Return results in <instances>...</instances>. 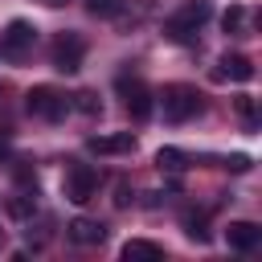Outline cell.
<instances>
[{
	"label": "cell",
	"mask_w": 262,
	"mask_h": 262,
	"mask_svg": "<svg viewBox=\"0 0 262 262\" xmlns=\"http://www.w3.org/2000/svg\"><path fill=\"white\" fill-rule=\"evenodd\" d=\"M209 16H213V4H209V0H184V4L164 20V37L188 45V41L201 33V25H205Z\"/></svg>",
	"instance_id": "cell-1"
},
{
	"label": "cell",
	"mask_w": 262,
	"mask_h": 262,
	"mask_svg": "<svg viewBox=\"0 0 262 262\" xmlns=\"http://www.w3.org/2000/svg\"><path fill=\"white\" fill-rule=\"evenodd\" d=\"M160 106H164V119H168V123H188V119H196V115H201L205 98H201V90H196V86L176 82V86H164Z\"/></svg>",
	"instance_id": "cell-2"
},
{
	"label": "cell",
	"mask_w": 262,
	"mask_h": 262,
	"mask_svg": "<svg viewBox=\"0 0 262 262\" xmlns=\"http://www.w3.org/2000/svg\"><path fill=\"white\" fill-rule=\"evenodd\" d=\"M25 106H29V115H33V119L57 123V119H66L70 98H66L61 90H53V86H33V90L25 94Z\"/></svg>",
	"instance_id": "cell-3"
},
{
	"label": "cell",
	"mask_w": 262,
	"mask_h": 262,
	"mask_svg": "<svg viewBox=\"0 0 262 262\" xmlns=\"http://www.w3.org/2000/svg\"><path fill=\"white\" fill-rule=\"evenodd\" d=\"M82 57H86V41L78 33H61L53 41V70L57 74H78L82 70Z\"/></svg>",
	"instance_id": "cell-4"
},
{
	"label": "cell",
	"mask_w": 262,
	"mask_h": 262,
	"mask_svg": "<svg viewBox=\"0 0 262 262\" xmlns=\"http://www.w3.org/2000/svg\"><path fill=\"white\" fill-rule=\"evenodd\" d=\"M119 94H123V106H127L131 119H139V123L151 119V106H156V102H151V90H147L139 78H119Z\"/></svg>",
	"instance_id": "cell-5"
},
{
	"label": "cell",
	"mask_w": 262,
	"mask_h": 262,
	"mask_svg": "<svg viewBox=\"0 0 262 262\" xmlns=\"http://www.w3.org/2000/svg\"><path fill=\"white\" fill-rule=\"evenodd\" d=\"M94 188H98V172L90 164H70L66 168V196L74 205H86L94 196Z\"/></svg>",
	"instance_id": "cell-6"
},
{
	"label": "cell",
	"mask_w": 262,
	"mask_h": 262,
	"mask_svg": "<svg viewBox=\"0 0 262 262\" xmlns=\"http://www.w3.org/2000/svg\"><path fill=\"white\" fill-rule=\"evenodd\" d=\"M33 41H37V29H33L29 20H12V25L4 29V37H0V53H4V57H25V53L33 49Z\"/></svg>",
	"instance_id": "cell-7"
},
{
	"label": "cell",
	"mask_w": 262,
	"mask_h": 262,
	"mask_svg": "<svg viewBox=\"0 0 262 262\" xmlns=\"http://www.w3.org/2000/svg\"><path fill=\"white\" fill-rule=\"evenodd\" d=\"M66 233H70V242H78V246H98V242L106 237V225L94 221V217H74V221L66 225Z\"/></svg>",
	"instance_id": "cell-8"
},
{
	"label": "cell",
	"mask_w": 262,
	"mask_h": 262,
	"mask_svg": "<svg viewBox=\"0 0 262 262\" xmlns=\"http://www.w3.org/2000/svg\"><path fill=\"white\" fill-rule=\"evenodd\" d=\"M225 242H229V250H237V254H250V250L262 242V229H258L254 221H233V225L225 229Z\"/></svg>",
	"instance_id": "cell-9"
},
{
	"label": "cell",
	"mask_w": 262,
	"mask_h": 262,
	"mask_svg": "<svg viewBox=\"0 0 262 262\" xmlns=\"http://www.w3.org/2000/svg\"><path fill=\"white\" fill-rule=\"evenodd\" d=\"M94 156H123V151H131L135 147V135L131 131H115V135H94L90 143H86Z\"/></svg>",
	"instance_id": "cell-10"
},
{
	"label": "cell",
	"mask_w": 262,
	"mask_h": 262,
	"mask_svg": "<svg viewBox=\"0 0 262 262\" xmlns=\"http://www.w3.org/2000/svg\"><path fill=\"white\" fill-rule=\"evenodd\" d=\"M217 78H229V82H250L254 78V61L246 53H225L217 61Z\"/></svg>",
	"instance_id": "cell-11"
},
{
	"label": "cell",
	"mask_w": 262,
	"mask_h": 262,
	"mask_svg": "<svg viewBox=\"0 0 262 262\" xmlns=\"http://www.w3.org/2000/svg\"><path fill=\"white\" fill-rule=\"evenodd\" d=\"M156 168H160V172H184V168H188V156H184L180 147H160V151H156Z\"/></svg>",
	"instance_id": "cell-12"
},
{
	"label": "cell",
	"mask_w": 262,
	"mask_h": 262,
	"mask_svg": "<svg viewBox=\"0 0 262 262\" xmlns=\"http://www.w3.org/2000/svg\"><path fill=\"white\" fill-rule=\"evenodd\" d=\"M123 258H127V262H135V258H164V250H160L156 242H143V237H131V242L123 246Z\"/></svg>",
	"instance_id": "cell-13"
},
{
	"label": "cell",
	"mask_w": 262,
	"mask_h": 262,
	"mask_svg": "<svg viewBox=\"0 0 262 262\" xmlns=\"http://www.w3.org/2000/svg\"><path fill=\"white\" fill-rule=\"evenodd\" d=\"M8 209H12V217H29V213L37 209V188H25V192H16V196L8 201Z\"/></svg>",
	"instance_id": "cell-14"
},
{
	"label": "cell",
	"mask_w": 262,
	"mask_h": 262,
	"mask_svg": "<svg viewBox=\"0 0 262 262\" xmlns=\"http://www.w3.org/2000/svg\"><path fill=\"white\" fill-rule=\"evenodd\" d=\"M184 233H188L192 242H201V246H205V242H209V229H205V213H192V209H188V213H184Z\"/></svg>",
	"instance_id": "cell-15"
},
{
	"label": "cell",
	"mask_w": 262,
	"mask_h": 262,
	"mask_svg": "<svg viewBox=\"0 0 262 262\" xmlns=\"http://www.w3.org/2000/svg\"><path fill=\"white\" fill-rule=\"evenodd\" d=\"M70 106H78L82 115H102V102H98V94H94V90H78Z\"/></svg>",
	"instance_id": "cell-16"
},
{
	"label": "cell",
	"mask_w": 262,
	"mask_h": 262,
	"mask_svg": "<svg viewBox=\"0 0 262 262\" xmlns=\"http://www.w3.org/2000/svg\"><path fill=\"white\" fill-rule=\"evenodd\" d=\"M233 106H237V115H242L246 131H254V127H258V111H254V98H250V94H237V98H233Z\"/></svg>",
	"instance_id": "cell-17"
},
{
	"label": "cell",
	"mask_w": 262,
	"mask_h": 262,
	"mask_svg": "<svg viewBox=\"0 0 262 262\" xmlns=\"http://www.w3.org/2000/svg\"><path fill=\"white\" fill-rule=\"evenodd\" d=\"M242 20H246L242 4H229V12L221 16V29H225V33H242Z\"/></svg>",
	"instance_id": "cell-18"
},
{
	"label": "cell",
	"mask_w": 262,
	"mask_h": 262,
	"mask_svg": "<svg viewBox=\"0 0 262 262\" xmlns=\"http://www.w3.org/2000/svg\"><path fill=\"white\" fill-rule=\"evenodd\" d=\"M86 8H90L94 16H115V12L123 8V0H86Z\"/></svg>",
	"instance_id": "cell-19"
},
{
	"label": "cell",
	"mask_w": 262,
	"mask_h": 262,
	"mask_svg": "<svg viewBox=\"0 0 262 262\" xmlns=\"http://www.w3.org/2000/svg\"><path fill=\"white\" fill-rule=\"evenodd\" d=\"M250 164H254L250 156H229V160H225V168H229V172H250Z\"/></svg>",
	"instance_id": "cell-20"
},
{
	"label": "cell",
	"mask_w": 262,
	"mask_h": 262,
	"mask_svg": "<svg viewBox=\"0 0 262 262\" xmlns=\"http://www.w3.org/2000/svg\"><path fill=\"white\" fill-rule=\"evenodd\" d=\"M127 201H131V188H127V184H119V196H115V205H119V209H123V205H127Z\"/></svg>",
	"instance_id": "cell-21"
},
{
	"label": "cell",
	"mask_w": 262,
	"mask_h": 262,
	"mask_svg": "<svg viewBox=\"0 0 262 262\" xmlns=\"http://www.w3.org/2000/svg\"><path fill=\"white\" fill-rule=\"evenodd\" d=\"M4 151H8V135H0V156H4Z\"/></svg>",
	"instance_id": "cell-22"
},
{
	"label": "cell",
	"mask_w": 262,
	"mask_h": 262,
	"mask_svg": "<svg viewBox=\"0 0 262 262\" xmlns=\"http://www.w3.org/2000/svg\"><path fill=\"white\" fill-rule=\"evenodd\" d=\"M41 4H49V8H57V4H66V0H41Z\"/></svg>",
	"instance_id": "cell-23"
}]
</instances>
